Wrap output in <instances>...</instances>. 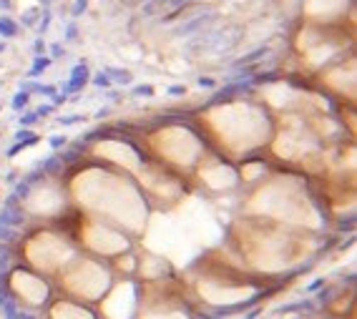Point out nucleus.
<instances>
[{
	"mask_svg": "<svg viewBox=\"0 0 357 319\" xmlns=\"http://www.w3.org/2000/svg\"><path fill=\"white\" fill-rule=\"evenodd\" d=\"M48 26H51V11H48V8H43V11H41V26H38V36H43V33L48 31Z\"/></svg>",
	"mask_w": 357,
	"mask_h": 319,
	"instance_id": "nucleus-11",
	"label": "nucleus"
},
{
	"mask_svg": "<svg viewBox=\"0 0 357 319\" xmlns=\"http://www.w3.org/2000/svg\"><path fill=\"white\" fill-rule=\"evenodd\" d=\"M28 96H31L28 91H21V93H18V96L13 98V108H16V111H21V108H23V106L28 103Z\"/></svg>",
	"mask_w": 357,
	"mask_h": 319,
	"instance_id": "nucleus-12",
	"label": "nucleus"
},
{
	"mask_svg": "<svg viewBox=\"0 0 357 319\" xmlns=\"http://www.w3.org/2000/svg\"><path fill=\"white\" fill-rule=\"evenodd\" d=\"M38 21H41V11H38V8H31V11H26V13H23V18H21V23H18V26H23V28H33Z\"/></svg>",
	"mask_w": 357,
	"mask_h": 319,
	"instance_id": "nucleus-7",
	"label": "nucleus"
},
{
	"mask_svg": "<svg viewBox=\"0 0 357 319\" xmlns=\"http://www.w3.org/2000/svg\"><path fill=\"white\" fill-rule=\"evenodd\" d=\"M38 121V113H28V116H23V123L26 126H31V123H36Z\"/></svg>",
	"mask_w": 357,
	"mask_h": 319,
	"instance_id": "nucleus-20",
	"label": "nucleus"
},
{
	"mask_svg": "<svg viewBox=\"0 0 357 319\" xmlns=\"http://www.w3.org/2000/svg\"><path fill=\"white\" fill-rule=\"evenodd\" d=\"M51 111H53V106H41V108H38V116H48Z\"/></svg>",
	"mask_w": 357,
	"mask_h": 319,
	"instance_id": "nucleus-23",
	"label": "nucleus"
},
{
	"mask_svg": "<svg viewBox=\"0 0 357 319\" xmlns=\"http://www.w3.org/2000/svg\"><path fill=\"white\" fill-rule=\"evenodd\" d=\"M199 83H202V86H207V88H209V86H214V81H209V78H202Z\"/></svg>",
	"mask_w": 357,
	"mask_h": 319,
	"instance_id": "nucleus-24",
	"label": "nucleus"
},
{
	"mask_svg": "<svg viewBox=\"0 0 357 319\" xmlns=\"http://www.w3.org/2000/svg\"><path fill=\"white\" fill-rule=\"evenodd\" d=\"M38 3H41V6H43V8H48V6H51V3H53V0H38Z\"/></svg>",
	"mask_w": 357,
	"mask_h": 319,
	"instance_id": "nucleus-25",
	"label": "nucleus"
},
{
	"mask_svg": "<svg viewBox=\"0 0 357 319\" xmlns=\"http://www.w3.org/2000/svg\"><path fill=\"white\" fill-rule=\"evenodd\" d=\"M13 8V0H0V11H11Z\"/></svg>",
	"mask_w": 357,
	"mask_h": 319,
	"instance_id": "nucleus-22",
	"label": "nucleus"
},
{
	"mask_svg": "<svg viewBox=\"0 0 357 319\" xmlns=\"http://www.w3.org/2000/svg\"><path fill=\"white\" fill-rule=\"evenodd\" d=\"M184 91H187L184 86H171V88H168V96H184Z\"/></svg>",
	"mask_w": 357,
	"mask_h": 319,
	"instance_id": "nucleus-19",
	"label": "nucleus"
},
{
	"mask_svg": "<svg viewBox=\"0 0 357 319\" xmlns=\"http://www.w3.org/2000/svg\"><path fill=\"white\" fill-rule=\"evenodd\" d=\"M239 41V33L234 31H217V33H204L199 41H192V48H207L209 53H222L232 48Z\"/></svg>",
	"mask_w": 357,
	"mask_h": 319,
	"instance_id": "nucleus-1",
	"label": "nucleus"
},
{
	"mask_svg": "<svg viewBox=\"0 0 357 319\" xmlns=\"http://www.w3.org/2000/svg\"><path fill=\"white\" fill-rule=\"evenodd\" d=\"M103 73H106V78H108V81H116V83H121V86L131 83V73H128V71H123V68H106Z\"/></svg>",
	"mask_w": 357,
	"mask_h": 319,
	"instance_id": "nucleus-5",
	"label": "nucleus"
},
{
	"mask_svg": "<svg viewBox=\"0 0 357 319\" xmlns=\"http://www.w3.org/2000/svg\"><path fill=\"white\" fill-rule=\"evenodd\" d=\"M93 83H96V86H101V88H106L111 81L106 78V73H101V76H96V78H93Z\"/></svg>",
	"mask_w": 357,
	"mask_h": 319,
	"instance_id": "nucleus-18",
	"label": "nucleus"
},
{
	"mask_svg": "<svg viewBox=\"0 0 357 319\" xmlns=\"http://www.w3.org/2000/svg\"><path fill=\"white\" fill-rule=\"evenodd\" d=\"M41 169H43V174H56V171L61 169V158H58V156H51V158H46Z\"/></svg>",
	"mask_w": 357,
	"mask_h": 319,
	"instance_id": "nucleus-8",
	"label": "nucleus"
},
{
	"mask_svg": "<svg viewBox=\"0 0 357 319\" xmlns=\"http://www.w3.org/2000/svg\"><path fill=\"white\" fill-rule=\"evenodd\" d=\"M78 38V26L76 23H68L66 26V41H76Z\"/></svg>",
	"mask_w": 357,
	"mask_h": 319,
	"instance_id": "nucleus-13",
	"label": "nucleus"
},
{
	"mask_svg": "<svg viewBox=\"0 0 357 319\" xmlns=\"http://www.w3.org/2000/svg\"><path fill=\"white\" fill-rule=\"evenodd\" d=\"M58 61V58H63V46L61 43H51V61Z\"/></svg>",
	"mask_w": 357,
	"mask_h": 319,
	"instance_id": "nucleus-15",
	"label": "nucleus"
},
{
	"mask_svg": "<svg viewBox=\"0 0 357 319\" xmlns=\"http://www.w3.org/2000/svg\"><path fill=\"white\" fill-rule=\"evenodd\" d=\"M86 83H88V66H86V63L73 66V71H71V81L66 83V86H68V93H71V91H76V93H78Z\"/></svg>",
	"mask_w": 357,
	"mask_h": 319,
	"instance_id": "nucleus-3",
	"label": "nucleus"
},
{
	"mask_svg": "<svg viewBox=\"0 0 357 319\" xmlns=\"http://www.w3.org/2000/svg\"><path fill=\"white\" fill-rule=\"evenodd\" d=\"M187 3H192V0H166V8L173 13V11H178V8L187 6Z\"/></svg>",
	"mask_w": 357,
	"mask_h": 319,
	"instance_id": "nucleus-14",
	"label": "nucleus"
},
{
	"mask_svg": "<svg viewBox=\"0 0 357 319\" xmlns=\"http://www.w3.org/2000/svg\"><path fill=\"white\" fill-rule=\"evenodd\" d=\"M3 51H6V43H3V41H0V53H3Z\"/></svg>",
	"mask_w": 357,
	"mask_h": 319,
	"instance_id": "nucleus-26",
	"label": "nucleus"
},
{
	"mask_svg": "<svg viewBox=\"0 0 357 319\" xmlns=\"http://www.w3.org/2000/svg\"><path fill=\"white\" fill-rule=\"evenodd\" d=\"M264 53H267V48H257L254 53H249V56L239 58V61H237V66H244V63H254V61H262V58H264Z\"/></svg>",
	"mask_w": 357,
	"mask_h": 319,
	"instance_id": "nucleus-9",
	"label": "nucleus"
},
{
	"mask_svg": "<svg viewBox=\"0 0 357 319\" xmlns=\"http://www.w3.org/2000/svg\"><path fill=\"white\" fill-rule=\"evenodd\" d=\"M133 93H136V96H151V93H153V88H151V86H136V88H133Z\"/></svg>",
	"mask_w": 357,
	"mask_h": 319,
	"instance_id": "nucleus-17",
	"label": "nucleus"
},
{
	"mask_svg": "<svg viewBox=\"0 0 357 319\" xmlns=\"http://www.w3.org/2000/svg\"><path fill=\"white\" fill-rule=\"evenodd\" d=\"M63 143H66V138H63V136H56V138H51V146H53V148H61Z\"/></svg>",
	"mask_w": 357,
	"mask_h": 319,
	"instance_id": "nucleus-21",
	"label": "nucleus"
},
{
	"mask_svg": "<svg viewBox=\"0 0 357 319\" xmlns=\"http://www.w3.org/2000/svg\"><path fill=\"white\" fill-rule=\"evenodd\" d=\"M86 11H88V0H73V8H71L73 18H81Z\"/></svg>",
	"mask_w": 357,
	"mask_h": 319,
	"instance_id": "nucleus-10",
	"label": "nucleus"
},
{
	"mask_svg": "<svg viewBox=\"0 0 357 319\" xmlns=\"http://www.w3.org/2000/svg\"><path fill=\"white\" fill-rule=\"evenodd\" d=\"M43 51H46V43H43V38L38 36L36 43H33V56H43Z\"/></svg>",
	"mask_w": 357,
	"mask_h": 319,
	"instance_id": "nucleus-16",
	"label": "nucleus"
},
{
	"mask_svg": "<svg viewBox=\"0 0 357 319\" xmlns=\"http://www.w3.org/2000/svg\"><path fill=\"white\" fill-rule=\"evenodd\" d=\"M212 21V13H202L197 18H189L187 23H182L178 28H173V36H194V33H202V28Z\"/></svg>",
	"mask_w": 357,
	"mask_h": 319,
	"instance_id": "nucleus-2",
	"label": "nucleus"
},
{
	"mask_svg": "<svg viewBox=\"0 0 357 319\" xmlns=\"http://www.w3.org/2000/svg\"><path fill=\"white\" fill-rule=\"evenodd\" d=\"M51 63H53L51 58H46V56H36V61H33V68H31V73H28V76H31V78H38V76H43V71H46Z\"/></svg>",
	"mask_w": 357,
	"mask_h": 319,
	"instance_id": "nucleus-6",
	"label": "nucleus"
},
{
	"mask_svg": "<svg viewBox=\"0 0 357 319\" xmlns=\"http://www.w3.org/2000/svg\"><path fill=\"white\" fill-rule=\"evenodd\" d=\"M18 33H21V26L13 18H8V16L0 18V36H3V38H16Z\"/></svg>",
	"mask_w": 357,
	"mask_h": 319,
	"instance_id": "nucleus-4",
	"label": "nucleus"
}]
</instances>
